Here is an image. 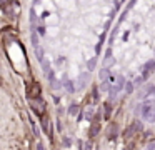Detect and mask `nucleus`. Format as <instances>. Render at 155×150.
Wrapping results in <instances>:
<instances>
[{
	"instance_id": "0eeeda50",
	"label": "nucleus",
	"mask_w": 155,
	"mask_h": 150,
	"mask_svg": "<svg viewBox=\"0 0 155 150\" xmlns=\"http://www.w3.org/2000/svg\"><path fill=\"white\" fill-rule=\"evenodd\" d=\"M108 77H110V68H107V67H104V68L98 72V78L100 80H107Z\"/></svg>"
},
{
	"instance_id": "f3484780",
	"label": "nucleus",
	"mask_w": 155,
	"mask_h": 150,
	"mask_svg": "<svg viewBox=\"0 0 155 150\" xmlns=\"http://www.w3.org/2000/svg\"><path fill=\"white\" fill-rule=\"evenodd\" d=\"M134 147H135V143H128V145H125L124 150H134Z\"/></svg>"
},
{
	"instance_id": "a211bd4d",
	"label": "nucleus",
	"mask_w": 155,
	"mask_h": 150,
	"mask_svg": "<svg viewBox=\"0 0 155 150\" xmlns=\"http://www.w3.org/2000/svg\"><path fill=\"white\" fill-rule=\"evenodd\" d=\"M128 35H130V32H125V33H124V40H127Z\"/></svg>"
},
{
	"instance_id": "9b49d317",
	"label": "nucleus",
	"mask_w": 155,
	"mask_h": 150,
	"mask_svg": "<svg viewBox=\"0 0 155 150\" xmlns=\"http://www.w3.org/2000/svg\"><path fill=\"white\" fill-rule=\"evenodd\" d=\"M108 82L110 80H100V90H104V92H107V90H110V87H108Z\"/></svg>"
},
{
	"instance_id": "20e7f679",
	"label": "nucleus",
	"mask_w": 155,
	"mask_h": 150,
	"mask_svg": "<svg viewBox=\"0 0 155 150\" xmlns=\"http://www.w3.org/2000/svg\"><path fill=\"white\" fill-rule=\"evenodd\" d=\"M152 70H155V58H150V60H147V62L143 63V67H142V70H140V72H142V77L147 80Z\"/></svg>"
},
{
	"instance_id": "6ab92c4d",
	"label": "nucleus",
	"mask_w": 155,
	"mask_h": 150,
	"mask_svg": "<svg viewBox=\"0 0 155 150\" xmlns=\"http://www.w3.org/2000/svg\"><path fill=\"white\" fill-rule=\"evenodd\" d=\"M120 2H122V0H120Z\"/></svg>"
},
{
	"instance_id": "39448f33",
	"label": "nucleus",
	"mask_w": 155,
	"mask_h": 150,
	"mask_svg": "<svg viewBox=\"0 0 155 150\" xmlns=\"http://www.w3.org/2000/svg\"><path fill=\"white\" fill-rule=\"evenodd\" d=\"M117 137H118V125L115 122H112L110 127H108V132H107V138L110 140V142H112V140L115 142V140H117Z\"/></svg>"
},
{
	"instance_id": "dca6fc26",
	"label": "nucleus",
	"mask_w": 155,
	"mask_h": 150,
	"mask_svg": "<svg viewBox=\"0 0 155 150\" xmlns=\"http://www.w3.org/2000/svg\"><path fill=\"white\" fill-rule=\"evenodd\" d=\"M77 112H78V105H72L70 107V113L74 115V113H77Z\"/></svg>"
},
{
	"instance_id": "423d86ee",
	"label": "nucleus",
	"mask_w": 155,
	"mask_h": 150,
	"mask_svg": "<svg viewBox=\"0 0 155 150\" xmlns=\"http://www.w3.org/2000/svg\"><path fill=\"white\" fill-rule=\"evenodd\" d=\"M112 112H114V105H112L110 100H107V102L104 103V118L108 120L112 117Z\"/></svg>"
},
{
	"instance_id": "f03ea898",
	"label": "nucleus",
	"mask_w": 155,
	"mask_h": 150,
	"mask_svg": "<svg viewBox=\"0 0 155 150\" xmlns=\"http://www.w3.org/2000/svg\"><path fill=\"white\" fill-rule=\"evenodd\" d=\"M155 108V105H153V100H143V102H140L137 105V112H140V115H142V118L143 120H147L148 118V115L152 113V110Z\"/></svg>"
},
{
	"instance_id": "ddd939ff",
	"label": "nucleus",
	"mask_w": 155,
	"mask_h": 150,
	"mask_svg": "<svg viewBox=\"0 0 155 150\" xmlns=\"http://www.w3.org/2000/svg\"><path fill=\"white\" fill-rule=\"evenodd\" d=\"M117 33H118V27H115V28L112 30V35H110V45L114 43V40H115V37H117Z\"/></svg>"
},
{
	"instance_id": "4468645a",
	"label": "nucleus",
	"mask_w": 155,
	"mask_h": 150,
	"mask_svg": "<svg viewBox=\"0 0 155 150\" xmlns=\"http://www.w3.org/2000/svg\"><path fill=\"white\" fill-rule=\"evenodd\" d=\"M92 97H94V102H98V87H94V92H92Z\"/></svg>"
},
{
	"instance_id": "2eb2a0df",
	"label": "nucleus",
	"mask_w": 155,
	"mask_h": 150,
	"mask_svg": "<svg viewBox=\"0 0 155 150\" xmlns=\"http://www.w3.org/2000/svg\"><path fill=\"white\" fill-rule=\"evenodd\" d=\"M148 122H150V123H155V108L153 110H152V113H150V115H148Z\"/></svg>"
},
{
	"instance_id": "f257e3e1",
	"label": "nucleus",
	"mask_w": 155,
	"mask_h": 150,
	"mask_svg": "<svg viewBox=\"0 0 155 150\" xmlns=\"http://www.w3.org/2000/svg\"><path fill=\"white\" fill-rule=\"evenodd\" d=\"M140 132H143V122L138 120V118H135V120H132V122L127 125V128L124 130L122 137H124L125 142H130V140L134 138L137 133H140Z\"/></svg>"
},
{
	"instance_id": "7ed1b4c3",
	"label": "nucleus",
	"mask_w": 155,
	"mask_h": 150,
	"mask_svg": "<svg viewBox=\"0 0 155 150\" xmlns=\"http://www.w3.org/2000/svg\"><path fill=\"white\" fill-rule=\"evenodd\" d=\"M40 93H42V88H40V85H38L37 82L30 83V87L27 88L28 98H40Z\"/></svg>"
},
{
	"instance_id": "9d476101",
	"label": "nucleus",
	"mask_w": 155,
	"mask_h": 150,
	"mask_svg": "<svg viewBox=\"0 0 155 150\" xmlns=\"http://www.w3.org/2000/svg\"><path fill=\"white\" fill-rule=\"evenodd\" d=\"M132 82H134V85H135V87H140L142 83L145 82V78H143V77H142V75H137V77H135V78H134V80H132Z\"/></svg>"
},
{
	"instance_id": "1a4fd4ad",
	"label": "nucleus",
	"mask_w": 155,
	"mask_h": 150,
	"mask_svg": "<svg viewBox=\"0 0 155 150\" xmlns=\"http://www.w3.org/2000/svg\"><path fill=\"white\" fill-rule=\"evenodd\" d=\"M95 65H97V57H92V58L87 62V68H88V70H94Z\"/></svg>"
},
{
	"instance_id": "f8f14e48",
	"label": "nucleus",
	"mask_w": 155,
	"mask_h": 150,
	"mask_svg": "<svg viewBox=\"0 0 155 150\" xmlns=\"http://www.w3.org/2000/svg\"><path fill=\"white\" fill-rule=\"evenodd\" d=\"M145 90H147V98L148 97H155V85H148Z\"/></svg>"
},
{
	"instance_id": "6e6552de",
	"label": "nucleus",
	"mask_w": 155,
	"mask_h": 150,
	"mask_svg": "<svg viewBox=\"0 0 155 150\" xmlns=\"http://www.w3.org/2000/svg\"><path fill=\"white\" fill-rule=\"evenodd\" d=\"M134 88H135L134 82H127V83H125V87H124V90H125V93H127V95L134 93Z\"/></svg>"
}]
</instances>
